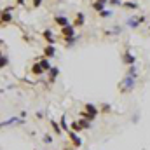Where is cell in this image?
<instances>
[{
  "label": "cell",
  "mask_w": 150,
  "mask_h": 150,
  "mask_svg": "<svg viewBox=\"0 0 150 150\" xmlns=\"http://www.w3.org/2000/svg\"><path fill=\"white\" fill-rule=\"evenodd\" d=\"M54 54H56V49H54V45H52V44H47V45L44 47V56L51 59V58H54Z\"/></svg>",
  "instance_id": "obj_9"
},
{
  "label": "cell",
  "mask_w": 150,
  "mask_h": 150,
  "mask_svg": "<svg viewBox=\"0 0 150 150\" xmlns=\"http://www.w3.org/2000/svg\"><path fill=\"white\" fill-rule=\"evenodd\" d=\"M136 77H131V75H126L120 82H119V91L122 94H127V93H133V89L136 87Z\"/></svg>",
  "instance_id": "obj_1"
},
{
  "label": "cell",
  "mask_w": 150,
  "mask_h": 150,
  "mask_svg": "<svg viewBox=\"0 0 150 150\" xmlns=\"http://www.w3.org/2000/svg\"><path fill=\"white\" fill-rule=\"evenodd\" d=\"M122 61H124L127 67H133V65H134V61H136V58H134L129 51H126V52L122 54Z\"/></svg>",
  "instance_id": "obj_8"
},
{
  "label": "cell",
  "mask_w": 150,
  "mask_h": 150,
  "mask_svg": "<svg viewBox=\"0 0 150 150\" xmlns=\"http://www.w3.org/2000/svg\"><path fill=\"white\" fill-rule=\"evenodd\" d=\"M42 2H44V0H32V5L37 9V7H40V5H42Z\"/></svg>",
  "instance_id": "obj_27"
},
{
  "label": "cell",
  "mask_w": 150,
  "mask_h": 150,
  "mask_svg": "<svg viewBox=\"0 0 150 150\" xmlns=\"http://www.w3.org/2000/svg\"><path fill=\"white\" fill-rule=\"evenodd\" d=\"M58 75H59V68H58V67H52V68L49 70V79H51V82H54Z\"/></svg>",
  "instance_id": "obj_16"
},
{
  "label": "cell",
  "mask_w": 150,
  "mask_h": 150,
  "mask_svg": "<svg viewBox=\"0 0 150 150\" xmlns=\"http://www.w3.org/2000/svg\"><path fill=\"white\" fill-rule=\"evenodd\" d=\"M122 7H126V9H133V11H134V9H138V4L133 2V0H127L126 4H122Z\"/></svg>",
  "instance_id": "obj_19"
},
{
  "label": "cell",
  "mask_w": 150,
  "mask_h": 150,
  "mask_svg": "<svg viewBox=\"0 0 150 150\" xmlns=\"http://www.w3.org/2000/svg\"><path fill=\"white\" fill-rule=\"evenodd\" d=\"M77 37H70V38H65V44H67V47H70V45H74Z\"/></svg>",
  "instance_id": "obj_22"
},
{
  "label": "cell",
  "mask_w": 150,
  "mask_h": 150,
  "mask_svg": "<svg viewBox=\"0 0 150 150\" xmlns=\"http://www.w3.org/2000/svg\"><path fill=\"white\" fill-rule=\"evenodd\" d=\"M147 21V18L145 16H138V18H129L127 21H126V25L129 26V28H138L142 23H145Z\"/></svg>",
  "instance_id": "obj_3"
},
{
  "label": "cell",
  "mask_w": 150,
  "mask_h": 150,
  "mask_svg": "<svg viewBox=\"0 0 150 150\" xmlns=\"http://www.w3.org/2000/svg\"><path fill=\"white\" fill-rule=\"evenodd\" d=\"M68 136H70V140H72V143H74L75 149H79V147L82 145V140L75 134V131H68Z\"/></svg>",
  "instance_id": "obj_11"
},
{
  "label": "cell",
  "mask_w": 150,
  "mask_h": 150,
  "mask_svg": "<svg viewBox=\"0 0 150 150\" xmlns=\"http://www.w3.org/2000/svg\"><path fill=\"white\" fill-rule=\"evenodd\" d=\"M79 122H80V126H82L84 129H91V120H87V119H84V117H79Z\"/></svg>",
  "instance_id": "obj_17"
},
{
  "label": "cell",
  "mask_w": 150,
  "mask_h": 150,
  "mask_svg": "<svg viewBox=\"0 0 150 150\" xmlns=\"http://www.w3.org/2000/svg\"><path fill=\"white\" fill-rule=\"evenodd\" d=\"M19 119H21V117H12V119H9L7 122H2V127H7V126H12V124H16V122H19Z\"/></svg>",
  "instance_id": "obj_20"
},
{
  "label": "cell",
  "mask_w": 150,
  "mask_h": 150,
  "mask_svg": "<svg viewBox=\"0 0 150 150\" xmlns=\"http://www.w3.org/2000/svg\"><path fill=\"white\" fill-rule=\"evenodd\" d=\"M16 2H18V4H21V5H23V4H25V2H26V0H16Z\"/></svg>",
  "instance_id": "obj_30"
},
{
  "label": "cell",
  "mask_w": 150,
  "mask_h": 150,
  "mask_svg": "<svg viewBox=\"0 0 150 150\" xmlns=\"http://www.w3.org/2000/svg\"><path fill=\"white\" fill-rule=\"evenodd\" d=\"M32 74L33 75H42V74H45V70L42 68V65H40L38 61H35V63L32 65Z\"/></svg>",
  "instance_id": "obj_12"
},
{
  "label": "cell",
  "mask_w": 150,
  "mask_h": 150,
  "mask_svg": "<svg viewBox=\"0 0 150 150\" xmlns=\"http://www.w3.org/2000/svg\"><path fill=\"white\" fill-rule=\"evenodd\" d=\"M101 110H103V112H110L112 108H110V105H103V107H101Z\"/></svg>",
  "instance_id": "obj_29"
},
{
  "label": "cell",
  "mask_w": 150,
  "mask_h": 150,
  "mask_svg": "<svg viewBox=\"0 0 150 150\" xmlns=\"http://www.w3.org/2000/svg\"><path fill=\"white\" fill-rule=\"evenodd\" d=\"M110 0H94L93 4H91V7L96 11V12H101V11H105V5L108 4Z\"/></svg>",
  "instance_id": "obj_7"
},
{
  "label": "cell",
  "mask_w": 150,
  "mask_h": 150,
  "mask_svg": "<svg viewBox=\"0 0 150 150\" xmlns=\"http://www.w3.org/2000/svg\"><path fill=\"white\" fill-rule=\"evenodd\" d=\"M108 4H110V5H115V7H117V5H122V2H120V0H110Z\"/></svg>",
  "instance_id": "obj_28"
},
{
  "label": "cell",
  "mask_w": 150,
  "mask_h": 150,
  "mask_svg": "<svg viewBox=\"0 0 150 150\" xmlns=\"http://www.w3.org/2000/svg\"><path fill=\"white\" fill-rule=\"evenodd\" d=\"M54 23H56L59 28H63V26H68V25H70V21H68V18H67L65 14H58V16H54Z\"/></svg>",
  "instance_id": "obj_4"
},
{
  "label": "cell",
  "mask_w": 150,
  "mask_h": 150,
  "mask_svg": "<svg viewBox=\"0 0 150 150\" xmlns=\"http://www.w3.org/2000/svg\"><path fill=\"white\" fill-rule=\"evenodd\" d=\"M82 129H84V127L80 126V122H79V120H75V122L70 124V131H77V133H79V131H82Z\"/></svg>",
  "instance_id": "obj_18"
},
{
  "label": "cell",
  "mask_w": 150,
  "mask_h": 150,
  "mask_svg": "<svg viewBox=\"0 0 150 150\" xmlns=\"http://www.w3.org/2000/svg\"><path fill=\"white\" fill-rule=\"evenodd\" d=\"M149 28H150V26H149Z\"/></svg>",
  "instance_id": "obj_32"
},
{
  "label": "cell",
  "mask_w": 150,
  "mask_h": 150,
  "mask_svg": "<svg viewBox=\"0 0 150 150\" xmlns=\"http://www.w3.org/2000/svg\"><path fill=\"white\" fill-rule=\"evenodd\" d=\"M11 21H12V16H11V12L4 9V11H2V25H9Z\"/></svg>",
  "instance_id": "obj_13"
},
{
  "label": "cell",
  "mask_w": 150,
  "mask_h": 150,
  "mask_svg": "<svg viewBox=\"0 0 150 150\" xmlns=\"http://www.w3.org/2000/svg\"><path fill=\"white\" fill-rule=\"evenodd\" d=\"M126 75H131V77H136V67L133 65V67H129V70H127V74Z\"/></svg>",
  "instance_id": "obj_23"
},
{
  "label": "cell",
  "mask_w": 150,
  "mask_h": 150,
  "mask_svg": "<svg viewBox=\"0 0 150 150\" xmlns=\"http://www.w3.org/2000/svg\"><path fill=\"white\" fill-rule=\"evenodd\" d=\"M7 63H9V59H7L5 56H2V58H0V67H2V68H5V65H7Z\"/></svg>",
  "instance_id": "obj_25"
},
{
  "label": "cell",
  "mask_w": 150,
  "mask_h": 150,
  "mask_svg": "<svg viewBox=\"0 0 150 150\" xmlns=\"http://www.w3.org/2000/svg\"><path fill=\"white\" fill-rule=\"evenodd\" d=\"M98 14H100V18H110V16H112L110 11H101V12H98Z\"/></svg>",
  "instance_id": "obj_24"
},
{
  "label": "cell",
  "mask_w": 150,
  "mask_h": 150,
  "mask_svg": "<svg viewBox=\"0 0 150 150\" xmlns=\"http://www.w3.org/2000/svg\"><path fill=\"white\" fill-rule=\"evenodd\" d=\"M33 150H37V149H33Z\"/></svg>",
  "instance_id": "obj_31"
},
{
  "label": "cell",
  "mask_w": 150,
  "mask_h": 150,
  "mask_svg": "<svg viewBox=\"0 0 150 150\" xmlns=\"http://www.w3.org/2000/svg\"><path fill=\"white\" fill-rule=\"evenodd\" d=\"M42 38H44L47 44H52V45H54V42H56V38H54V35H52L51 30H44V32H42Z\"/></svg>",
  "instance_id": "obj_10"
},
{
  "label": "cell",
  "mask_w": 150,
  "mask_h": 150,
  "mask_svg": "<svg viewBox=\"0 0 150 150\" xmlns=\"http://www.w3.org/2000/svg\"><path fill=\"white\" fill-rule=\"evenodd\" d=\"M80 117H84V119H87V120H93V119L98 117V108H96L93 103H86V105H84V110L80 112Z\"/></svg>",
  "instance_id": "obj_2"
},
{
  "label": "cell",
  "mask_w": 150,
  "mask_h": 150,
  "mask_svg": "<svg viewBox=\"0 0 150 150\" xmlns=\"http://www.w3.org/2000/svg\"><path fill=\"white\" fill-rule=\"evenodd\" d=\"M59 124H61V129H63V131H67V133L70 131V126L67 124V117H65V115L61 117V120H59Z\"/></svg>",
  "instance_id": "obj_21"
},
{
  "label": "cell",
  "mask_w": 150,
  "mask_h": 150,
  "mask_svg": "<svg viewBox=\"0 0 150 150\" xmlns=\"http://www.w3.org/2000/svg\"><path fill=\"white\" fill-rule=\"evenodd\" d=\"M86 25V16H84V12H77L74 18V26L75 28H80V26H84Z\"/></svg>",
  "instance_id": "obj_6"
},
{
  "label": "cell",
  "mask_w": 150,
  "mask_h": 150,
  "mask_svg": "<svg viewBox=\"0 0 150 150\" xmlns=\"http://www.w3.org/2000/svg\"><path fill=\"white\" fill-rule=\"evenodd\" d=\"M49 124H51V127H52V131H54L56 134H61V131H63V129H61V124H58L56 120H49Z\"/></svg>",
  "instance_id": "obj_15"
},
{
  "label": "cell",
  "mask_w": 150,
  "mask_h": 150,
  "mask_svg": "<svg viewBox=\"0 0 150 150\" xmlns=\"http://www.w3.org/2000/svg\"><path fill=\"white\" fill-rule=\"evenodd\" d=\"M38 63L42 65V68H44L45 72H49V70L52 68V65H51V61H49V58H45V56H44L42 59H38Z\"/></svg>",
  "instance_id": "obj_14"
},
{
  "label": "cell",
  "mask_w": 150,
  "mask_h": 150,
  "mask_svg": "<svg viewBox=\"0 0 150 150\" xmlns=\"http://www.w3.org/2000/svg\"><path fill=\"white\" fill-rule=\"evenodd\" d=\"M61 35H63V38H70V37H75V26H74V25H68V26H63V28H61Z\"/></svg>",
  "instance_id": "obj_5"
},
{
  "label": "cell",
  "mask_w": 150,
  "mask_h": 150,
  "mask_svg": "<svg viewBox=\"0 0 150 150\" xmlns=\"http://www.w3.org/2000/svg\"><path fill=\"white\" fill-rule=\"evenodd\" d=\"M51 142H52V136H51L49 133H47V134H44V143H51Z\"/></svg>",
  "instance_id": "obj_26"
}]
</instances>
